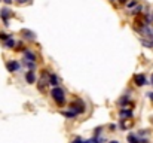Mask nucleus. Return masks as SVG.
Listing matches in <instances>:
<instances>
[{"instance_id":"obj_1","label":"nucleus","mask_w":153,"mask_h":143,"mask_svg":"<svg viewBox=\"0 0 153 143\" xmlns=\"http://www.w3.org/2000/svg\"><path fill=\"white\" fill-rule=\"evenodd\" d=\"M51 95H52V98L55 100V103H57L58 106H61V104L64 103V100H66V97H64V91H63V88H60V87L52 88Z\"/></svg>"},{"instance_id":"obj_2","label":"nucleus","mask_w":153,"mask_h":143,"mask_svg":"<svg viewBox=\"0 0 153 143\" xmlns=\"http://www.w3.org/2000/svg\"><path fill=\"white\" fill-rule=\"evenodd\" d=\"M70 109H71L73 112H76V113H83V112H85V104H83L80 100H77L76 103H71V104H70Z\"/></svg>"},{"instance_id":"obj_3","label":"nucleus","mask_w":153,"mask_h":143,"mask_svg":"<svg viewBox=\"0 0 153 143\" xmlns=\"http://www.w3.org/2000/svg\"><path fill=\"white\" fill-rule=\"evenodd\" d=\"M134 82H135V85L137 87H143V85H146L147 84V79H146V75H135L134 76Z\"/></svg>"},{"instance_id":"obj_4","label":"nucleus","mask_w":153,"mask_h":143,"mask_svg":"<svg viewBox=\"0 0 153 143\" xmlns=\"http://www.w3.org/2000/svg\"><path fill=\"white\" fill-rule=\"evenodd\" d=\"M0 17H2V20L6 23V26H9L8 23H9V18L12 17V12H11V9H2V11H0Z\"/></svg>"},{"instance_id":"obj_5","label":"nucleus","mask_w":153,"mask_h":143,"mask_svg":"<svg viewBox=\"0 0 153 143\" xmlns=\"http://www.w3.org/2000/svg\"><path fill=\"white\" fill-rule=\"evenodd\" d=\"M6 67H8V70H9L11 73H14V72H17V70L20 69V63H18V61H9V63L6 64Z\"/></svg>"},{"instance_id":"obj_6","label":"nucleus","mask_w":153,"mask_h":143,"mask_svg":"<svg viewBox=\"0 0 153 143\" xmlns=\"http://www.w3.org/2000/svg\"><path fill=\"white\" fill-rule=\"evenodd\" d=\"M140 32H141L146 37H149V39H152V40H153V29H152V27L146 26V27H144V29H141Z\"/></svg>"},{"instance_id":"obj_7","label":"nucleus","mask_w":153,"mask_h":143,"mask_svg":"<svg viewBox=\"0 0 153 143\" xmlns=\"http://www.w3.org/2000/svg\"><path fill=\"white\" fill-rule=\"evenodd\" d=\"M132 124H134V121H132L131 118L122 119V121H120V128H122V130H128L129 127H132Z\"/></svg>"},{"instance_id":"obj_8","label":"nucleus","mask_w":153,"mask_h":143,"mask_svg":"<svg viewBox=\"0 0 153 143\" xmlns=\"http://www.w3.org/2000/svg\"><path fill=\"white\" fill-rule=\"evenodd\" d=\"M26 81H27V84H34L36 82V75H34V72H27L26 73Z\"/></svg>"},{"instance_id":"obj_9","label":"nucleus","mask_w":153,"mask_h":143,"mask_svg":"<svg viewBox=\"0 0 153 143\" xmlns=\"http://www.w3.org/2000/svg\"><path fill=\"white\" fill-rule=\"evenodd\" d=\"M48 84H49V85H52L54 88H55V87H58V78H57L54 73H51V75H49V81H48Z\"/></svg>"},{"instance_id":"obj_10","label":"nucleus","mask_w":153,"mask_h":143,"mask_svg":"<svg viewBox=\"0 0 153 143\" xmlns=\"http://www.w3.org/2000/svg\"><path fill=\"white\" fill-rule=\"evenodd\" d=\"M24 55H26V58H27L30 63H34V61H36V55H34L31 51H26V52H24Z\"/></svg>"},{"instance_id":"obj_11","label":"nucleus","mask_w":153,"mask_h":143,"mask_svg":"<svg viewBox=\"0 0 153 143\" xmlns=\"http://www.w3.org/2000/svg\"><path fill=\"white\" fill-rule=\"evenodd\" d=\"M120 118L122 119H128V118H132V112L131 110H120Z\"/></svg>"},{"instance_id":"obj_12","label":"nucleus","mask_w":153,"mask_h":143,"mask_svg":"<svg viewBox=\"0 0 153 143\" xmlns=\"http://www.w3.org/2000/svg\"><path fill=\"white\" fill-rule=\"evenodd\" d=\"M128 142L129 143H140V139L134 134H128Z\"/></svg>"},{"instance_id":"obj_13","label":"nucleus","mask_w":153,"mask_h":143,"mask_svg":"<svg viewBox=\"0 0 153 143\" xmlns=\"http://www.w3.org/2000/svg\"><path fill=\"white\" fill-rule=\"evenodd\" d=\"M23 34H24L27 39H30V40L34 39V33H31V32H28V30H23Z\"/></svg>"},{"instance_id":"obj_14","label":"nucleus","mask_w":153,"mask_h":143,"mask_svg":"<svg viewBox=\"0 0 153 143\" xmlns=\"http://www.w3.org/2000/svg\"><path fill=\"white\" fill-rule=\"evenodd\" d=\"M61 115H64V116H67V118H74L77 113H76V112H61Z\"/></svg>"},{"instance_id":"obj_15","label":"nucleus","mask_w":153,"mask_h":143,"mask_svg":"<svg viewBox=\"0 0 153 143\" xmlns=\"http://www.w3.org/2000/svg\"><path fill=\"white\" fill-rule=\"evenodd\" d=\"M141 43H143L144 46H149V48H153V40H152V42H149V40H141Z\"/></svg>"},{"instance_id":"obj_16","label":"nucleus","mask_w":153,"mask_h":143,"mask_svg":"<svg viewBox=\"0 0 153 143\" xmlns=\"http://www.w3.org/2000/svg\"><path fill=\"white\" fill-rule=\"evenodd\" d=\"M83 143H100V140H98V139H88V140H85Z\"/></svg>"},{"instance_id":"obj_17","label":"nucleus","mask_w":153,"mask_h":143,"mask_svg":"<svg viewBox=\"0 0 153 143\" xmlns=\"http://www.w3.org/2000/svg\"><path fill=\"white\" fill-rule=\"evenodd\" d=\"M14 45H15V42H14L12 39H9V40H6V46H8V48H12Z\"/></svg>"},{"instance_id":"obj_18","label":"nucleus","mask_w":153,"mask_h":143,"mask_svg":"<svg viewBox=\"0 0 153 143\" xmlns=\"http://www.w3.org/2000/svg\"><path fill=\"white\" fill-rule=\"evenodd\" d=\"M0 39L2 40H9V36L6 33H0Z\"/></svg>"},{"instance_id":"obj_19","label":"nucleus","mask_w":153,"mask_h":143,"mask_svg":"<svg viewBox=\"0 0 153 143\" xmlns=\"http://www.w3.org/2000/svg\"><path fill=\"white\" fill-rule=\"evenodd\" d=\"M134 6H137V2H135V0H134V2H129V3H128V8H134Z\"/></svg>"},{"instance_id":"obj_20","label":"nucleus","mask_w":153,"mask_h":143,"mask_svg":"<svg viewBox=\"0 0 153 143\" xmlns=\"http://www.w3.org/2000/svg\"><path fill=\"white\" fill-rule=\"evenodd\" d=\"M71 143H83V142H82V140H80V139H74V140H73V142H71Z\"/></svg>"},{"instance_id":"obj_21","label":"nucleus","mask_w":153,"mask_h":143,"mask_svg":"<svg viewBox=\"0 0 153 143\" xmlns=\"http://www.w3.org/2000/svg\"><path fill=\"white\" fill-rule=\"evenodd\" d=\"M15 2H18V3H26L27 0H15Z\"/></svg>"},{"instance_id":"obj_22","label":"nucleus","mask_w":153,"mask_h":143,"mask_svg":"<svg viewBox=\"0 0 153 143\" xmlns=\"http://www.w3.org/2000/svg\"><path fill=\"white\" fill-rule=\"evenodd\" d=\"M149 98H150V100L153 101V92H150V94H149Z\"/></svg>"},{"instance_id":"obj_23","label":"nucleus","mask_w":153,"mask_h":143,"mask_svg":"<svg viewBox=\"0 0 153 143\" xmlns=\"http://www.w3.org/2000/svg\"><path fill=\"white\" fill-rule=\"evenodd\" d=\"M5 3H8V5H11V3H12V0H5Z\"/></svg>"},{"instance_id":"obj_24","label":"nucleus","mask_w":153,"mask_h":143,"mask_svg":"<svg viewBox=\"0 0 153 143\" xmlns=\"http://www.w3.org/2000/svg\"><path fill=\"white\" fill-rule=\"evenodd\" d=\"M150 84L153 85V73H152V78H150Z\"/></svg>"},{"instance_id":"obj_25","label":"nucleus","mask_w":153,"mask_h":143,"mask_svg":"<svg viewBox=\"0 0 153 143\" xmlns=\"http://www.w3.org/2000/svg\"><path fill=\"white\" fill-rule=\"evenodd\" d=\"M109 143H119L117 140H111V142H109Z\"/></svg>"},{"instance_id":"obj_26","label":"nucleus","mask_w":153,"mask_h":143,"mask_svg":"<svg viewBox=\"0 0 153 143\" xmlns=\"http://www.w3.org/2000/svg\"><path fill=\"white\" fill-rule=\"evenodd\" d=\"M119 2H122V3H125V2H126V0H119Z\"/></svg>"},{"instance_id":"obj_27","label":"nucleus","mask_w":153,"mask_h":143,"mask_svg":"<svg viewBox=\"0 0 153 143\" xmlns=\"http://www.w3.org/2000/svg\"><path fill=\"white\" fill-rule=\"evenodd\" d=\"M152 20H153V15H152Z\"/></svg>"},{"instance_id":"obj_28","label":"nucleus","mask_w":153,"mask_h":143,"mask_svg":"<svg viewBox=\"0 0 153 143\" xmlns=\"http://www.w3.org/2000/svg\"><path fill=\"white\" fill-rule=\"evenodd\" d=\"M152 122H153V119H152Z\"/></svg>"}]
</instances>
